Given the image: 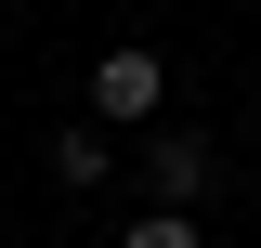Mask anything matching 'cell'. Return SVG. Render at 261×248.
<instances>
[{"mask_svg": "<svg viewBox=\"0 0 261 248\" xmlns=\"http://www.w3.org/2000/svg\"><path fill=\"white\" fill-rule=\"evenodd\" d=\"M53 183H65V196L118 183V131H105V118H65V131H53Z\"/></svg>", "mask_w": 261, "mask_h": 248, "instance_id": "3", "label": "cell"}, {"mask_svg": "<svg viewBox=\"0 0 261 248\" xmlns=\"http://www.w3.org/2000/svg\"><path fill=\"white\" fill-rule=\"evenodd\" d=\"M118 248H209V235H196V209H130Z\"/></svg>", "mask_w": 261, "mask_h": 248, "instance_id": "4", "label": "cell"}, {"mask_svg": "<svg viewBox=\"0 0 261 248\" xmlns=\"http://www.w3.org/2000/svg\"><path fill=\"white\" fill-rule=\"evenodd\" d=\"M92 118H105V131H130V144L170 118V53H157V39H118V53H92Z\"/></svg>", "mask_w": 261, "mask_h": 248, "instance_id": "2", "label": "cell"}, {"mask_svg": "<svg viewBox=\"0 0 261 248\" xmlns=\"http://www.w3.org/2000/svg\"><path fill=\"white\" fill-rule=\"evenodd\" d=\"M130 170H144V209H209V183H222V144L196 118H157L144 144H130Z\"/></svg>", "mask_w": 261, "mask_h": 248, "instance_id": "1", "label": "cell"}]
</instances>
